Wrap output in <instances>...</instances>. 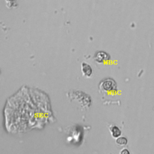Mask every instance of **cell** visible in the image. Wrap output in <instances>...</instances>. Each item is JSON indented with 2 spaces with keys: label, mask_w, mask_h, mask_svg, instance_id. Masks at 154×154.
I'll return each instance as SVG.
<instances>
[{
  "label": "cell",
  "mask_w": 154,
  "mask_h": 154,
  "mask_svg": "<svg viewBox=\"0 0 154 154\" xmlns=\"http://www.w3.org/2000/svg\"><path fill=\"white\" fill-rule=\"evenodd\" d=\"M99 89L102 91L110 92L115 91L117 88V84L112 78H106L99 84Z\"/></svg>",
  "instance_id": "6da1fadb"
},
{
  "label": "cell",
  "mask_w": 154,
  "mask_h": 154,
  "mask_svg": "<svg viewBox=\"0 0 154 154\" xmlns=\"http://www.w3.org/2000/svg\"><path fill=\"white\" fill-rule=\"evenodd\" d=\"M94 58L95 61L98 63H103L104 62L108 61L110 58L109 55L103 51H99L96 53Z\"/></svg>",
  "instance_id": "7a4b0ae2"
},
{
  "label": "cell",
  "mask_w": 154,
  "mask_h": 154,
  "mask_svg": "<svg viewBox=\"0 0 154 154\" xmlns=\"http://www.w3.org/2000/svg\"><path fill=\"white\" fill-rule=\"evenodd\" d=\"M81 71L83 75L86 77H90L92 74V69L91 66L85 62H83L81 64Z\"/></svg>",
  "instance_id": "3957f363"
},
{
  "label": "cell",
  "mask_w": 154,
  "mask_h": 154,
  "mask_svg": "<svg viewBox=\"0 0 154 154\" xmlns=\"http://www.w3.org/2000/svg\"><path fill=\"white\" fill-rule=\"evenodd\" d=\"M110 133L112 137L114 138H116L120 136H121L122 131L120 128L116 125H111L109 128Z\"/></svg>",
  "instance_id": "277c9868"
},
{
  "label": "cell",
  "mask_w": 154,
  "mask_h": 154,
  "mask_svg": "<svg viewBox=\"0 0 154 154\" xmlns=\"http://www.w3.org/2000/svg\"><path fill=\"white\" fill-rule=\"evenodd\" d=\"M116 143L117 145L119 146H125L128 143V140L126 137H119L117 138H116Z\"/></svg>",
  "instance_id": "5b68a950"
},
{
  "label": "cell",
  "mask_w": 154,
  "mask_h": 154,
  "mask_svg": "<svg viewBox=\"0 0 154 154\" xmlns=\"http://www.w3.org/2000/svg\"><path fill=\"white\" fill-rule=\"evenodd\" d=\"M122 154H125V153H129V151L127 149H123L121 152H120Z\"/></svg>",
  "instance_id": "8992f818"
}]
</instances>
